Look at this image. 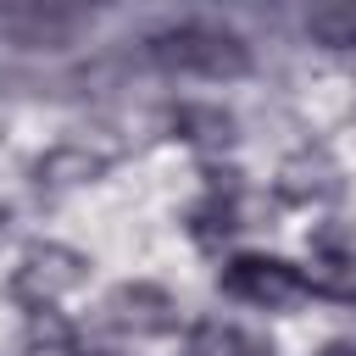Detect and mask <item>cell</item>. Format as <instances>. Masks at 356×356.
<instances>
[{"mask_svg": "<svg viewBox=\"0 0 356 356\" xmlns=\"http://www.w3.org/2000/svg\"><path fill=\"white\" fill-rule=\"evenodd\" d=\"M145 61L172 72V78H245L250 72V44L245 33L222 28V22H206V17H184V22H167L156 33H145Z\"/></svg>", "mask_w": 356, "mask_h": 356, "instance_id": "6da1fadb", "label": "cell"}, {"mask_svg": "<svg viewBox=\"0 0 356 356\" xmlns=\"http://www.w3.org/2000/svg\"><path fill=\"white\" fill-rule=\"evenodd\" d=\"M217 284H222V295H234V300H245V306H267V312L323 295V284H317L306 267H295V261H284V256H261V250L228 256L222 273H217Z\"/></svg>", "mask_w": 356, "mask_h": 356, "instance_id": "7a4b0ae2", "label": "cell"}, {"mask_svg": "<svg viewBox=\"0 0 356 356\" xmlns=\"http://www.w3.org/2000/svg\"><path fill=\"white\" fill-rule=\"evenodd\" d=\"M89 278V256L83 250H72V245H61V239H33L28 250H22V261H17V273H11V295H17V306H28V312H50L67 289H78Z\"/></svg>", "mask_w": 356, "mask_h": 356, "instance_id": "3957f363", "label": "cell"}, {"mask_svg": "<svg viewBox=\"0 0 356 356\" xmlns=\"http://www.w3.org/2000/svg\"><path fill=\"white\" fill-rule=\"evenodd\" d=\"M100 323L117 328V334H134V339H156V334H172L178 328V300L161 289V284H117L106 300H100Z\"/></svg>", "mask_w": 356, "mask_h": 356, "instance_id": "277c9868", "label": "cell"}, {"mask_svg": "<svg viewBox=\"0 0 356 356\" xmlns=\"http://www.w3.org/2000/svg\"><path fill=\"white\" fill-rule=\"evenodd\" d=\"M111 172V150L89 145V139H67L56 150H44L33 161V184L39 189H78V184H95Z\"/></svg>", "mask_w": 356, "mask_h": 356, "instance_id": "5b68a950", "label": "cell"}, {"mask_svg": "<svg viewBox=\"0 0 356 356\" xmlns=\"http://www.w3.org/2000/svg\"><path fill=\"white\" fill-rule=\"evenodd\" d=\"M345 189V178H339V161L328 156V150H295L284 167H278V200H289V206H312V200H334Z\"/></svg>", "mask_w": 356, "mask_h": 356, "instance_id": "8992f818", "label": "cell"}, {"mask_svg": "<svg viewBox=\"0 0 356 356\" xmlns=\"http://www.w3.org/2000/svg\"><path fill=\"white\" fill-rule=\"evenodd\" d=\"M239 195H245V184H239V172L234 167H211L206 172V195L195 200V211H189V234L200 239V245H217L222 234H234L239 228Z\"/></svg>", "mask_w": 356, "mask_h": 356, "instance_id": "52a82bcc", "label": "cell"}, {"mask_svg": "<svg viewBox=\"0 0 356 356\" xmlns=\"http://www.w3.org/2000/svg\"><path fill=\"white\" fill-rule=\"evenodd\" d=\"M312 256L328 273V278H317L323 295L328 300H356V228L350 222H317L312 228Z\"/></svg>", "mask_w": 356, "mask_h": 356, "instance_id": "ba28073f", "label": "cell"}, {"mask_svg": "<svg viewBox=\"0 0 356 356\" xmlns=\"http://www.w3.org/2000/svg\"><path fill=\"white\" fill-rule=\"evenodd\" d=\"M184 356H273V345L256 339V334H245L228 317H200L184 334Z\"/></svg>", "mask_w": 356, "mask_h": 356, "instance_id": "9c48e42d", "label": "cell"}, {"mask_svg": "<svg viewBox=\"0 0 356 356\" xmlns=\"http://www.w3.org/2000/svg\"><path fill=\"white\" fill-rule=\"evenodd\" d=\"M167 122H172L178 139H189V145H200V150H222V145H234V117H228L222 106L184 100V106H172Z\"/></svg>", "mask_w": 356, "mask_h": 356, "instance_id": "30bf717a", "label": "cell"}, {"mask_svg": "<svg viewBox=\"0 0 356 356\" xmlns=\"http://www.w3.org/2000/svg\"><path fill=\"white\" fill-rule=\"evenodd\" d=\"M78 22H83V17H67V11H50V17L28 11V17H6L0 28H6L22 50H61V44H67V33H72Z\"/></svg>", "mask_w": 356, "mask_h": 356, "instance_id": "8fae6325", "label": "cell"}, {"mask_svg": "<svg viewBox=\"0 0 356 356\" xmlns=\"http://www.w3.org/2000/svg\"><path fill=\"white\" fill-rule=\"evenodd\" d=\"M306 39L328 50H356V6H317L306 11Z\"/></svg>", "mask_w": 356, "mask_h": 356, "instance_id": "7c38bea8", "label": "cell"}, {"mask_svg": "<svg viewBox=\"0 0 356 356\" xmlns=\"http://www.w3.org/2000/svg\"><path fill=\"white\" fill-rule=\"evenodd\" d=\"M317 356H356V339H328Z\"/></svg>", "mask_w": 356, "mask_h": 356, "instance_id": "4fadbf2b", "label": "cell"}, {"mask_svg": "<svg viewBox=\"0 0 356 356\" xmlns=\"http://www.w3.org/2000/svg\"><path fill=\"white\" fill-rule=\"evenodd\" d=\"M67 356H122V350H67Z\"/></svg>", "mask_w": 356, "mask_h": 356, "instance_id": "5bb4252c", "label": "cell"}, {"mask_svg": "<svg viewBox=\"0 0 356 356\" xmlns=\"http://www.w3.org/2000/svg\"><path fill=\"white\" fill-rule=\"evenodd\" d=\"M6 222H11V206H0V234H6Z\"/></svg>", "mask_w": 356, "mask_h": 356, "instance_id": "9a60e30c", "label": "cell"}]
</instances>
